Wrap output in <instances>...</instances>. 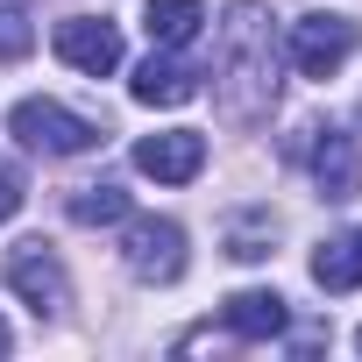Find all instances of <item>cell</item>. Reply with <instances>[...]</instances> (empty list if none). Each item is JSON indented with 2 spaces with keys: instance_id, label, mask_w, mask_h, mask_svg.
<instances>
[{
  "instance_id": "cell-14",
  "label": "cell",
  "mask_w": 362,
  "mask_h": 362,
  "mask_svg": "<svg viewBox=\"0 0 362 362\" xmlns=\"http://www.w3.org/2000/svg\"><path fill=\"white\" fill-rule=\"evenodd\" d=\"M313 284L320 291H348L355 284V249L348 242H320L313 249Z\"/></svg>"
},
{
  "instance_id": "cell-19",
  "label": "cell",
  "mask_w": 362,
  "mask_h": 362,
  "mask_svg": "<svg viewBox=\"0 0 362 362\" xmlns=\"http://www.w3.org/2000/svg\"><path fill=\"white\" fill-rule=\"evenodd\" d=\"M355 348H362V327H355Z\"/></svg>"
},
{
  "instance_id": "cell-11",
  "label": "cell",
  "mask_w": 362,
  "mask_h": 362,
  "mask_svg": "<svg viewBox=\"0 0 362 362\" xmlns=\"http://www.w3.org/2000/svg\"><path fill=\"white\" fill-rule=\"evenodd\" d=\"M142 29H149L156 50H185V43L206 29V8H199V0H149V8H142Z\"/></svg>"
},
{
  "instance_id": "cell-3",
  "label": "cell",
  "mask_w": 362,
  "mask_h": 362,
  "mask_svg": "<svg viewBox=\"0 0 362 362\" xmlns=\"http://www.w3.org/2000/svg\"><path fill=\"white\" fill-rule=\"evenodd\" d=\"M355 43H362V29L348 15H298L284 36V57L298 64V78H334L355 57Z\"/></svg>"
},
{
  "instance_id": "cell-15",
  "label": "cell",
  "mask_w": 362,
  "mask_h": 362,
  "mask_svg": "<svg viewBox=\"0 0 362 362\" xmlns=\"http://www.w3.org/2000/svg\"><path fill=\"white\" fill-rule=\"evenodd\" d=\"M270 235H277L270 221H242V228L228 235V256H242V263H263V256H270Z\"/></svg>"
},
{
  "instance_id": "cell-6",
  "label": "cell",
  "mask_w": 362,
  "mask_h": 362,
  "mask_svg": "<svg viewBox=\"0 0 362 362\" xmlns=\"http://www.w3.org/2000/svg\"><path fill=\"white\" fill-rule=\"evenodd\" d=\"M135 170L156 177V185H192L206 170V135L199 128H163V135H142L135 142Z\"/></svg>"
},
{
  "instance_id": "cell-8",
  "label": "cell",
  "mask_w": 362,
  "mask_h": 362,
  "mask_svg": "<svg viewBox=\"0 0 362 362\" xmlns=\"http://www.w3.org/2000/svg\"><path fill=\"white\" fill-rule=\"evenodd\" d=\"M313 185H320L327 206H348L362 192V142L348 128H320V142H313Z\"/></svg>"
},
{
  "instance_id": "cell-1",
  "label": "cell",
  "mask_w": 362,
  "mask_h": 362,
  "mask_svg": "<svg viewBox=\"0 0 362 362\" xmlns=\"http://www.w3.org/2000/svg\"><path fill=\"white\" fill-rule=\"evenodd\" d=\"M214 93L228 121H256L277 100V43L263 22V0H235L221 22V57H214Z\"/></svg>"
},
{
  "instance_id": "cell-9",
  "label": "cell",
  "mask_w": 362,
  "mask_h": 362,
  "mask_svg": "<svg viewBox=\"0 0 362 362\" xmlns=\"http://www.w3.org/2000/svg\"><path fill=\"white\" fill-rule=\"evenodd\" d=\"M284 320H291V313H284L277 291H235V298L221 305V327H228L235 341H277Z\"/></svg>"
},
{
  "instance_id": "cell-5",
  "label": "cell",
  "mask_w": 362,
  "mask_h": 362,
  "mask_svg": "<svg viewBox=\"0 0 362 362\" xmlns=\"http://www.w3.org/2000/svg\"><path fill=\"white\" fill-rule=\"evenodd\" d=\"M8 128H15L29 149H43V156H78V149L107 142L100 121H86V114H71V107H57V100H22V107L8 114Z\"/></svg>"
},
{
  "instance_id": "cell-10",
  "label": "cell",
  "mask_w": 362,
  "mask_h": 362,
  "mask_svg": "<svg viewBox=\"0 0 362 362\" xmlns=\"http://www.w3.org/2000/svg\"><path fill=\"white\" fill-rule=\"evenodd\" d=\"M128 93H135V100H142V107H185V100H192V93H199V78H192V71H185V64H177V57H170V50H149V57H142V71H135V86H128Z\"/></svg>"
},
{
  "instance_id": "cell-13",
  "label": "cell",
  "mask_w": 362,
  "mask_h": 362,
  "mask_svg": "<svg viewBox=\"0 0 362 362\" xmlns=\"http://www.w3.org/2000/svg\"><path fill=\"white\" fill-rule=\"evenodd\" d=\"M36 50V22H29V8L22 0H0V64H22Z\"/></svg>"
},
{
  "instance_id": "cell-4",
  "label": "cell",
  "mask_w": 362,
  "mask_h": 362,
  "mask_svg": "<svg viewBox=\"0 0 362 362\" xmlns=\"http://www.w3.org/2000/svg\"><path fill=\"white\" fill-rule=\"evenodd\" d=\"M121 263H128V277H142V284H177V277H185V228L163 221V214L128 221Z\"/></svg>"
},
{
  "instance_id": "cell-17",
  "label": "cell",
  "mask_w": 362,
  "mask_h": 362,
  "mask_svg": "<svg viewBox=\"0 0 362 362\" xmlns=\"http://www.w3.org/2000/svg\"><path fill=\"white\" fill-rule=\"evenodd\" d=\"M348 249H355V284H362V228L348 235Z\"/></svg>"
},
{
  "instance_id": "cell-12",
  "label": "cell",
  "mask_w": 362,
  "mask_h": 362,
  "mask_svg": "<svg viewBox=\"0 0 362 362\" xmlns=\"http://www.w3.org/2000/svg\"><path fill=\"white\" fill-rule=\"evenodd\" d=\"M71 221L78 228H114V221H128V192L107 185V177H100V185H78L71 192Z\"/></svg>"
},
{
  "instance_id": "cell-18",
  "label": "cell",
  "mask_w": 362,
  "mask_h": 362,
  "mask_svg": "<svg viewBox=\"0 0 362 362\" xmlns=\"http://www.w3.org/2000/svg\"><path fill=\"white\" fill-rule=\"evenodd\" d=\"M8 341H15V334H8V320H0V355H8Z\"/></svg>"
},
{
  "instance_id": "cell-16",
  "label": "cell",
  "mask_w": 362,
  "mask_h": 362,
  "mask_svg": "<svg viewBox=\"0 0 362 362\" xmlns=\"http://www.w3.org/2000/svg\"><path fill=\"white\" fill-rule=\"evenodd\" d=\"M15 214H22V170L0 163V221H15Z\"/></svg>"
},
{
  "instance_id": "cell-2",
  "label": "cell",
  "mask_w": 362,
  "mask_h": 362,
  "mask_svg": "<svg viewBox=\"0 0 362 362\" xmlns=\"http://www.w3.org/2000/svg\"><path fill=\"white\" fill-rule=\"evenodd\" d=\"M0 277H8V291L29 298L36 320H57V313L71 305V277H64V263H57L50 242H15L8 263H0Z\"/></svg>"
},
{
  "instance_id": "cell-7",
  "label": "cell",
  "mask_w": 362,
  "mask_h": 362,
  "mask_svg": "<svg viewBox=\"0 0 362 362\" xmlns=\"http://www.w3.org/2000/svg\"><path fill=\"white\" fill-rule=\"evenodd\" d=\"M57 57L71 64V71H86V78H107V71H121V29L114 22H93V15H71V22H57Z\"/></svg>"
}]
</instances>
